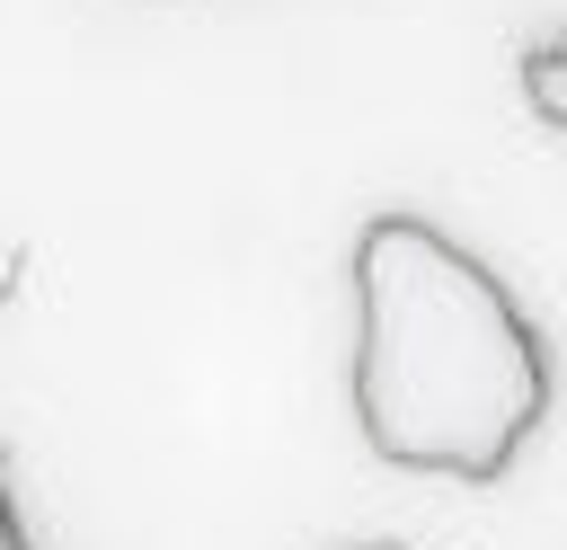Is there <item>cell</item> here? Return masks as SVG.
Wrapping results in <instances>:
<instances>
[{
    "instance_id": "3",
    "label": "cell",
    "mask_w": 567,
    "mask_h": 550,
    "mask_svg": "<svg viewBox=\"0 0 567 550\" xmlns=\"http://www.w3.org/2000/svg\"><path fill=\"white\" fill-rule=\"evenodd\" d=\"M337 550H399V541H337Z\"/></svg>"
},
{
    "instance_id": "2",
    "label": "cell",
    "mask_w": 567,
    "mask_h": 550,
    "mask_svg": "<svg viewBox=\"0 0 567 550\" xmlns=\"http://www.w3.org/2000/svg\"><path fill=\"white\" fill-rule=\"evenodd\" d=\"M523 106H532L540 124H558V133H567V27H558L549 44H532V53H523Z\"/></svg>"
},
{
    "instance_id": "1",
    "label": "cell",
    "mask_w": 567,
    "mask_h": 550,
    "mask_svg": "<svg viewBox=\"0 0 567 550\" xmlns=\"http://www.w3.org/2000/svg\"><path fill=\"white\" fill-rule=\"evenodd\" d=\"M354 417L381 461L434 479H505L549 417L532 310L425 213H372L354 240Z\"/></svg>"
}]
</instances>
